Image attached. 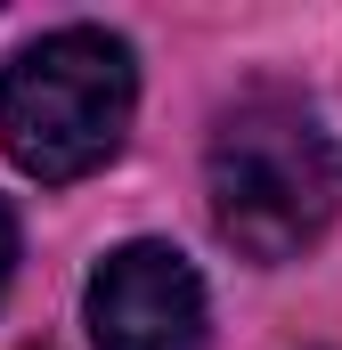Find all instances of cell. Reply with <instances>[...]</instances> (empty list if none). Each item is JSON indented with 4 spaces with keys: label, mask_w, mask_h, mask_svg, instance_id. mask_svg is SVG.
Segmentation results:
<instances>
[{
    "label": "cell",
    "mask_w": 342,
    "mask_h": 350,
    "mask_svg": "<svg viewBox=\"0 0 342 350\" xmlns=\"http://www.w3.org/2000/svg\"><path fill=\"white\" fill-rule=\"evenodd\" d=\"M204 196H212V228L245 261H293L342 212V147L302 98L261 90L220 114L204 155Z\"/></svg>",
    "instance_id": "obj_1"
},
{
    "label": "cell",
    "mask_w": 342,
    "mask_h": 350,
    "mask_svg": "<svg viewBox=\"0 0 342 350\" xmlns=\"http://www.w3.org/2000/svg\"><path fill=\"white\" fill-rule=\"evenodd\" d=\"M139 106V66L106 25H57L25 41L0 74V147L33 179L98 172Z\"/></svg>",
    "instance_id": "obj_2"
},
{
    "label": "cell",
    "mask_w": 342,
    "mask_h": 350,
    "mask_svg": "<svg viewBox=\"0 0 342 350\" xmlns=\"http://www.w3.org/2000/svg\"><path fill=\"white\" fill-rule=\"evenodd\" d=\"M204 277L171 245H122L90 277V334L98 350H204Z\"/></svg>",
    "instance_id": "obj_3"
},
{
    "label": "cell",
    "mask_w": 342,
    "mask_h": 350,
    "mask_svg": "<svg viewBox=\"0 0 342 350\" xmlns=\"http://www.w3.org/2000/svg\"><path fill=\"white\" fill-rule=\"evenodd\" d=\"M8 269H16V220H8V204H0V293H8Z\"/></svg>",
    "instance_id": "obj_4"
}]
</instances>
